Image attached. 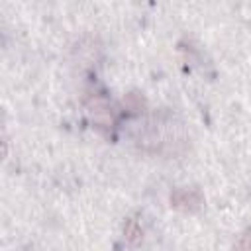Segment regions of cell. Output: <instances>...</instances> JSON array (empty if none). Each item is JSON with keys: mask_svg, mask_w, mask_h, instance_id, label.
Segmentation results:
<instances>
[{"mask_svg": "<svg viewBox=\"0 0 251 251\" xmlns=\"http://www.w3.org/2000/svg\"><path fill=\"white\" fill-rule=\"evenodd\" d=\"M124 237L129 245H139L143 239V229L137 224V220H127L124 226Z\"/></svg>", "mask_w": 251, "mask_h": 251, "instance_id": "cell-3", "label": "cell"}, {"mask_svg": "<svg viewBox=\"0 0 251 251\" xmlns=\"http://www.w3.org/2000/svg\"><path fill=\"white\" fill-rule=\"evenodd\" d=\"M237 251H251V227H247L237 241Z\"/></svg>", "mask_w": 251, "mask_h": 251, "instance_id": "cell-5", "label": "cell"}, {"mask_svg": "<svg viewBox=\"0 0 251 251\" xmlns=\"http://www.w3.org/2000/svg\"><path fill=\"white\" fill-rule=\"evenodd\" d=\"M124 108L131 114H139L145 108V98L139 92H129L124 96Z\"/></svg>", "mask_w": 251, "mask_h": 251, "instance_id": "cell-4", "label": "cell"}, {"mask_svg": "<svg viewBox=\"0 0 251 251\" xmlns=\"http://www.w3.org/2000/svg\"><path fill=\"white\" fill-rule=\"evenodd\" d=\"M88 110L92 114L94 124H98L100 127H112L114 126V116H112V108L108 104V100L104 96H94L88 102Z\"/></svg>", "mask_w": 251, "mask_h": 251, "instance_id": "cell-2", "label": "cell"}, {"mask_svg": "<svg viewBox=\"0 0 251 251\" xmlns=\"http://www.w3.org/2000/svg\"><path fill=\"white\" fill-rule=\"evenodd\" d=\"M202 202H204V198L198 188H176L171 194L173 208L182 210V212H194L202 206Z\"/></svg>", "mask_w": 251, "mask_h": 251, "instance_id": "cell-1", "label": "cell"}]
</instances>
